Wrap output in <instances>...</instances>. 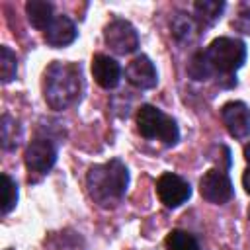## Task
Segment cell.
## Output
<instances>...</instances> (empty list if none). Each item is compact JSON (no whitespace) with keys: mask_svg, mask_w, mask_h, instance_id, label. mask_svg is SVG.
Listing matches in <instances>:
<instances>
[{"mask_svg":"<svg viewBox=\"0 0 250 250\" xmlns=\"http://www.w3.org/2000/svg\"><path fill=\"white\" fill-rule=\"evenodd\" d=\"M82 94V72L74 62L53 61L43 72V98L55 111L74 105Z\"/></svg>","mask_w":250,"mask_h":250,"instance_id":"cell-1","label":"cell"},{"mask_svg":"<svg viewBox=\"0 0 250 250\" xmlns=\"http://www.w3.org/2000/svg\"><path fill=\"white\" fill-rule=\"evenodd\" d=\"M129 186V170L119 158H111L102 164H94L86 174V188L94 203L104 209L115 207Z\"/></svg>","mask_w":250,"mask_h":250,"instance_id":"cell-2","label":"cell"},{"mask_svg":"<svg viewBox=\"0 0 250 250\" xmlns=\"http://www.w3.org/2000/svg\"><path fill=\"white\" fill-rule=\"evenodd\" d=\"M135 119H137V129L145 139H158L168 146L180 141V131L176 121L154 105L148 104L141 105Z\"/></svg>","mask_w":250,"mask_h":250,"instance_id":"cell-3","label":"cell"},{"mask_svg":"<svg viewBox=\"0 0 250 250\" xmlns=\"http://www.w3.org/2000/svg\"><path fill=\"white\" fill-rule=\"evenodd\" d=\"M205 55L215 70V74H232L244 64L246 47L242 41L232 37H217L205 49Z\"/></svg>","mask_w":250,"mask_h":250,"instance_id":"cell-4","label":"cell"},{"mask_svg":"<svg viewBox=\"0 0 250 250\" xmlns=\"http://www.w3.org/2000/svg\"><path fill=\"white\" fill-rule=\"evenodd\" d=\"M25 168L29 172V180H39L45 176L57 162V148L47 139H35L25 148Z\"/></svg>","mask_w":250,"mask_h":250,"instance_id":"cell-5","label":"cell"},{"mask_svg":"<svg viewBox=\"0 0 250 250\" xmlns=\"http://www.w3.org/2000/svg\"><path fill=\"white\" fill-rule=\"evenodd\" d=\"M104 41L113 53L129 55L139 47V33L127 20H113L104 27Z\"/></svg>","mask_w":250,"mask_h":250,"instance_id":"cell-6","label":"cell"},{"mask_svg":"<svg viewBox=\"0 0 250 250\" xmlns=\"http://www.w3.org/2000/svg\"><path fill=\"white\" fill-rule=\"evenodd\" d=\"M199 193H201V197L205 201L215 203V205H223V203H227L232 197L230 178L221 168L219 170L217 168H211L199 180Z\"/></svg>","mask_w":250,"mask_h":250,"instance_id":"cell-7","label":"cell"},{"mask_svg":"<svg viewBox=\"0 0 250 250\" xmlns=\"http://www.w3.org/2000/svg\"><path fill=\"white\" fill-rule=\"evenodd\" d=\"M156 193H158V199L166 207L174 209L189 199L191 188L182 176H178L174 172H164L156 180Z\"/></svg>","mask_w":250,"mask_h":250,"instance_id":"cell-8","label":"cell"},{"mask_svg":"<svg viewBox=\"0 0 250 250\" xmlns=\"http://www.w3.org/2000/svg\"><path fill=\"white\" fill-rule=\"evenodd\" d=\"M221 119L234 139L250 135V107L244 102H227L221 107Z\"/></svg>","mask_w":250,"mask_h":250,"instance_id":"cell-9","label":"cell"},{"mask_svg":"<svg viewBox=\"0 0 250 250\" xmlns=\"http://www.w3.org/2000/svg\"><path fill=\"white\" fill-rule=\"evenodd\" d=\"M125 76H127V82L139 90H150L156 86L158 82V74H156V68L154 64L150 62V59L146 55H139L135 57L127 68H125Z\"/></svg>","mask_w":250,"mask_h":250,"instance_id":"cell-10","label":"cell"},{"mask_svg":"<svg viewBox=\"0 0 250 250\" xmlns=\"http://www.w3.org/2000/svg\"><path fill=\"white\" fill-rule=\"evenodd\" d=\"M76 25L70 18L66 16H55L53 21L49 23V27L43 31V39L47 41V45L51 47H66L76 39Z\"/></svg>","mask_w":250,"mask_h":250,"instance_id":"cell-11","label":"cell"},{"mask_svg":"<svg viewBox=\"0 0 250 250\" xmlns=\"http://www.w3.org/2000/svg\"><path fill=\"white\" fill-rule=\"evenodd\" d=\"M92 76L102 88L111 90L119 84L121 66L115 59H111L107 55H94V59H92Z\"/></svg>","mask_w":250,"mask_h":250,"instance_id":"cell-12","label":"cell"},{"mask_svg":"<svg viewBox=\"0 0 250 250\" xmlns=\"http://www.w3.org/2000/svg\"><path fill=\"white\" fill-rule=\"evenodd\" d=\"M25 14H27V20L29 23L35 27V29H47L49 23L53 21V4L47 2V0H29L25 4Z\"/></svg>","mask_w":250,"mask_h":250,"instance_id":"cell-13","label":"cell"},{"mask_svg":"<svg viewBox=\"0 0 250 250\" xmlns=\"http://www.w3.org/2000/svg\"><path fill=\"white\" fill-rule=\"evenodd\" d=\"M170 29H172V35L178 41H182V43H189L197 35V23H195V20L191 16H188V14H182V12H178L170 20Z\"/></svg>","mask_w":250,"mask_h":250,"instance_id":"cell-14","label":"cell"},{"mask_svg":"<svg viewBox=\"0 0 250 250\" xmlns=\"http://www.w3.org/2000/svg\"><path fill=\"white\" fill-rule=\"evenodd\" d=\"M0 129H2V137L0 139H2L4 150H14L20 145V139H21V131H20L18 121L12 115L4 113L2 119H0Z\"/></svg>","mask_w":250,"mask_h":250,"instance_id":"cell-15","label":"cell"},{"mask_svg":"<svg viewBox=\"0 0 250 250\" xmlns=\"http://www.w3.org/2000/svg\"><path fill=\"white\" fill-rule=\"evenodd\" d=\"M164 246H166V250H201L195 236L189 234L188 230H180V229L168 232Z\"/></svg>","mask_w":250,"mask_h":250,"instance_id":"cell-16","label":"cell"},{"mask_svg":"<svg viewBox=\"0 0 250 250\" xmlns=\"http://www.w3.org/2000/svg\"><path fill=\"white\" fill-rule=\"evenodd\" d=\"M193 10L201 21L213 23L221 18V14L225 10V2H221V0H197L193 4Z\"/></svg>","mask_w":250,"mask_h":250,"instance_id":"cell-17","label":"cell"},{"mask_svg":"<svg viewBox=\"0 0 250 250\" xmlns=\"http://www.w3.org/2000/svg\"><path fill=\"white\" fill-rule=\"evenodd\" d=\"M188 72H189V76H191L193 80H207L209 76L215 74V70H213V66H211V62H209L205 51H197V53L191 57V61H189V64H188Z\"/></svg>","mask_w":250,"mask_h":250,"instance_id":"cell-18","label":"cell"},{"mask_svg":"<svg viewBox=\"0 0 250 250\" xmlns=\"http://www.w3.org/2000/svg\"><path fill=\"white\" fill-rule=\"evenodd\" d=\"M18 203V186L10 174H2V215H8Z\"/></svg>","mask_w":250,"mask_h":250,"instance_id":"cell-19","label":"cell"},{"mask_svg":"<svg viewBox=\"0 0 250 250\" xmlns=\"http://www.w3.org/2000/svg\"><path fill=\"white\" fill-rule=\"evenodd\" d=\"M18 72V61L10 47H0V76L2 82H12Z\"/></svg>","mask_w":250,"mask_h":250,"instance_id":"cell-20","label":"cell"},{"mask_svg":"<svg viewBox=\"0 0 250 250\" xmlns=\"http://www.w3.org/2000/svg\"><path fill=\"white\" fill-rule=\"evenodd\" d=\"M242 186H244V191L250 195V168H246L242 174Z\"/></svg>","mask_w":250,"mask_h":250,"instance_id":"cell-21","label":"cell"},{"mask_svg":"<svg viewBox=\"0 0 250 250\" xmlns=\"http://www.w3.org/2000/svg\"><path fill=\"white\" fill-rule=\"evenodd\" d=\"M244 160H246V164H248V168H250V143L244 145Z\"/></svg>","mask_w":250,"mask_h":250,"instance_id":"cell-22","label":"cell"},{"mask_svg":"<svg viewBox=\"0 0 250 250\" xmlns=\"http://www.w3.org/2000/svg\"><path fill=\"white\" fill-rule=\"evenodd\" d=\"M248 219H250V209H248Z\"/></svg>","mask_w":250,"mask_h":250,"instance_id":"cell-23","label":"cell"},{"mask_svg":"<svg viewBox=\"0 0 250 250\" xmlns=\"http://www.w3.org/2000/svg\"><path fill=\"white\" fill-rule=\"evenodd\" d=\"M8 250H10V248H8Z\"/></svg>","mask_w":250,"mask_h":250,"instance_id":"cell-24","label":"cell"}]
</instances>
